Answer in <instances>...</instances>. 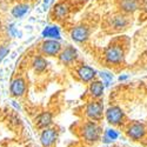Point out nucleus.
<instances>
[{"label": "nucleus", "instance_id": "b1692460", "mask_svg": "<svg viewBox=\"0 0 147 147\" xmlns=\"http://www.w3.org/2000/svg\"><path fill=\"white\" fill-rule=\"evenodd\" d=\"M45 3H48V0H45Z\"/></svg>", "mask_w": 147, "mask_h": 147}, {"label": "nucleus", "instance_id": "f8f14e48", "mask_svg": "<svg viewBox=\"0 0 147 147\" xmlns=\"http://www.w3.org/2000/svg\"><path fill=\"white\" fill-rule=\"evenodd\" d=\"M52 122V114L50 112H44L35 119V124L39 128H46Z\"/></svg>", "mask_w": 147, "mask_h": 147}, {"label": "nucleus", "instance_id": "6ab92c4d", "mask_svg": "<svg viewBox=\"0 0 147 147\" xmlns=\"http://www.w3.org/2000/svg\"><path fill=\"white\" fill-rule=\"evenodd\" d=\"M47 66V63H46V60L41 57H38V58H35L34 61H33V67L35 68V71H44Z\"/></svg>", "mask_w": 147, "mask_h": 147}, {"label": "nucleus", "instance_id": "f257e3e1", "mask_svg": "<svg viewBox=\"0 0 147 147\" xmlns=\"http://www.w3.org/2000/svg\"><path fill=\"white\" fill-rule=\"evenodd\" d=\"M146 127L142 122H139V121H133L127 126L126 128V134L128 136V138H131L132 140L134 141H138V140H141L145 134H146Z\"/></svg>", "mask_w": 147, "mask_h": 147}, {"label": "nucleus", "instance_id": "5701e85b", "mask_svg": "<svg viewBox=\"0 0 147 147\" xmlns=\"http://www.w3.org/2000/svg\"><path fill=\"white\" fill-rule=\"evenodd\" d=\"M126 79H127V76H122V77H120V78H119V80H120V81H121V80H126Z\"/></svg>", "mask_w": 147, "mask_h": 147}, {"label": "nucleus", "instance_id": "dca6fc26", "mask_svg": "<svg viewBox=\"0 0 147 147\" xmlns=\"http://www.w3.org/2000/svg\"><path fill=\"white\" fill-rule=\"evenodd\" d=\"M54 14L58 19H63L68 14V7L65 4H58L54 8Z\"/></svg>", "mask_w": 147, "mask_h": 147}, {"label": "nucleus", "instance_id": "2eb2a0df", "mask_svg": "<svg viewBox=\"0 0 147 147\" xmlns=\"http://www.w3.org/2000/svg\"><path fill=\"white\" fill-rule=\"evenodd\" d=\"M90 92L93 96L95 98H99L102 95V92H104V85L101 81H93L90 86Z\"/></svg>", "mask_w": 147, "mask_h": 147}, {"label": "nucleus", "instance_id": "6e6552de", "mask_svg": "<svg viewBox=\"0 0 147 147\" xmlns=\"http://www.w3.org/2000/svg\"><path fill=\"white\" fill-rule=\"evenodd\" d=\"M57 139V132L53 128H46L40 137V141L44 147H50Z\"/></svg>", "mask_w": 147, "mask_h": 147}, {"label": "nucleus", "instance_id": "20e7f679", "mask_svg": "<svg viewBox=\"0 0 147 147\" xmlns=\"http://www.w3.org/2000/svg\"><path fill=\"white\" fill-rule=\"evenodd\" d=\"M84 138L86 139L88 142H94L96 140H99L100 138V128L98 127L94 122H87L84 126Z\"/></svg>", "mask_w": 147, "mask_h": 147}, {"label": "nucleus", "instance_id": "9b49d317", "mask_svg": "<svg viewBox=\"0 0 147 147\" xmlns=\"http://www.w3.org/2000/svg\"><path fill=\"white\" fill-rule=\"evenodd\" d=\"M78 74L80 77L81 80L84 81H91L94 76H95V71L88 66H81L79 69H78Z\"/></svg>", "mask_w": 147, "mask_h": 147}, {"label": "nucleus", "instance_id": "f3484780", "mask_svg": "<svg viewBox=\"0 0 147 147\" xmlns=\"http://www.w3.org/2000/svg\"><path fill=\"white\" fill-rule=\"evenodd\" d=\"M27 9H28V5L21 4V5L16 6L13 9H12V14H13L16 18H20V17H22L24 14L26 13Z\"/></svg>", "mask_w": 147, "mask_h": 147}, {"label": "nucleus", "instance_id": "39448f33", "mask_svg": "<svg viewBox=\"0 0 147 147\" xmlns=\"http://www.w3.org/2000/svg\"><path fill=\"white\" fill-rule=\"evenodd\" d=\"M102 112H104V106L100 101L90 102L86 107V114L92 120H96V121L100 120L102 118Z\"/></svg>", "mask_w": 147, "mask_h": 147}, {"label": "nucleus", "instance_id": "0eeeda50", "mask_svg": "<svg viewBox=\"0 0 147 147\" xmlns=\"http://www.w3.org/2000/svg\"><path fill=\"white\" fill-rule=\"evenodd\" d=\"M61 48V45L59 41L55 40H46L41 45V51L42 53L47 55H55Z\"/></svg>", "mask_w": 147, "mask_h": 147}, {"label": "nucleus", "instance_id": "9d476101", "mask_svg": "<svg viewBox=\"0 0 147 147\" xmlns=\"http://www.w3.org/2000/svg\"><path fill=\"white\" fill-rule=\"evenodd\" d=\"M59 58H60V60L63 61V63L68 64V63H71V61H73L77 58V51L72 46H68V47L65 48V51L61 52Z\"/></svg>", "mask_w": 147, "mask_h": 147}, {"label": "nucleus", "instance_id": "1a4fd4ad", "mask_svg": "<svg viewBox=\"0 0 147 147\" xmlns=\"http://www.w3.org/2000/svg\"><path fill=\"white\" fill-rule=\"evenodd\" d=\"M25 90H26V85H25V81L22 79H16L13 80V82L11 84V93L13 94L14 96H20L25 93Z\"/></svg>", "mask_w": 147, "mask_h": 147}, {"label": "nucleus", "instance_id": "4be33fe9", "mask_svg": "<svg viewBox=\"0 0 147 147\" xmlns=\"http://www.w3.org/2000/svg\"><path fill=\"white\" fill-rule=\"evenodd\" d=\"M100 76H101V78H104V79H105L106 85H107L109 81H111V80H112V78H113V77H112V74H108V73H105V72H104V73H101Z\"/></svg>", "mask_w": 147, "mask_h": 147}, {"label": "nucleus", "instance_id": "423d86ee", "mask_svg": "<svg viewBox=\"0 0 147 147\" xmlns=\"http://www.w3.org/2000/svg\"><path fill=\"white\" fill-rule=\"evenodd\" d=\"M88 35H90V31H88V28L86 26H84V25L74 27L72 30V32H71L72 39L78 41V42H82L85 40H87Z\"/></svg>", "mask_w": 147, "mask_h": 147}, {"label": "nucleus", "instance_id": "aec40b11", "mask_svg": "<svg viewBox=\"0 0 147 147\" xmlns=\"http://www.w3.org/2000/svg\"><path fill=\"white\" fill-rule=\"evenodd\" d=\"M44 36H51V38H59V30L57 27H46L42 32Z\"/></svg>", "mask_w": 147, "mask_h": 147}, {"label": "nucleus", "instance_id": "4468645a", "mask_svg": "<svg viewBox=\"0 0 147 147\" xmlns=\"http://www.w3.org/2000/svg\"><path fill=\"white\" fill-rule=\"evenodd\" d=\"M120 7L124 12L131 13V12H134L139 7V3L138 0H121Z\"/></svg>", "mask_w": 147, "mask_h": 147}, {"label": "nucleus", "instance_id": "ddd939ff", "mask_svg": "<svg viewBox=\"0 0 147 147\" xmlns=\"http://www.w3.org/2000/svg\"><path fill=\"white\" fill-rule=\"evenodd\" d=\"M111 26L115 31H120L127 26V19L124 16H114L111 20Z\"/></svg>", "mask_w": 147, "mask_h": 147}, {"label": "nucleus", "instance_id": "393cba45", "mask_svg": "<svg viewBox=\"0 0 147 147\" xmlns=\"http://www.w3.org/2000/svg\"><path fill=\"white\" fill-rule=\"evenodd\" d=\"M0 26H1V22H0Z\"/></svg>", "mask_w": 147, "mask_h": 147}, {"label": "nucleus", "instance_id": "a211bd4d", "mask_svg": "<svg viewBox=\"0 0 147 147\" xmlns=\"http://www.w3.org/2000/svg\"><path fill=\"white\" fill-rule=\"evenodd\" d=\"M118 137H119V133L117 131H114V129H107L106 133H105V136H104V142H106V144L112 142Z\"/></svg>", "mask_w": 147, "mask_h": 147}, {"label": "nucleus", "instance_id": "412c9836", "mask_svg": "<svg viewBox=\"0 0 147 147\" xmlns=\"http://www.w3.org/2000/svg\"><path fill=\"white\" fill-rule=\"evenodd\" d=\"M7 53H8V48H7V47H5V46L0 47V61L4 59V57H5Z\"/></svg>", "mask_w": 147, "mask_h": 147}, {"label": "nucleus", "instance_id": "7ed1b4c3", "mask_svg": "<svg viewBox=\"0 0 147 147\" xmlns=\"http://www.w3.org/2000/svg\"><path fill=\"white\" fill-rule=\"evenodd\" d=\"M124 112L118 106H112L106 111V119L111 125H120L124 120Z\"/></svg>", "mask_w": 147, "mask_h": 147}, {"label": "nucleus", "instance_id": "f03ea898", "mask_svg": "<svg viewBox=\"0 0 147 147\" xmlns=\"http://www.w3.org/2000/svg\"><path fill=\"white\" fill-rule=\"evenodd\" d=\"M105 59L109 64H120L124 60V51L119 45L109 46L105 51Z\"/></svg>", "mask_w": 147, "mask_h": 147}]
</instances>
